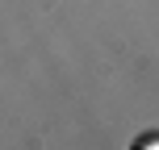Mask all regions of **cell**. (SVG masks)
<instances>
[{
	"label": "cell",
	"mask_w": 159,
	"mask_h": 150,
	"mask_svg": "<svg viewBox=\"0 0 159 150\" xmlns=\"http://www.w3.org/2000/svg\"><path fill=\"white\" fill-rule=\"evenodd\" d=\"M134 146H159V134H147V138H138Z\"/></svg>",
	"instance_id": "obj_1"
}]
</instances>
